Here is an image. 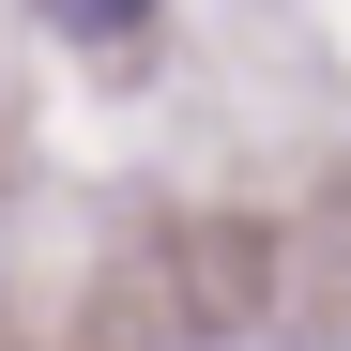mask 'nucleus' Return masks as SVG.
<instances>
[{
    "label": "nucleus",
    "mask_w": 351,
    "mask_h": 351,
    "mask_svg": "<svg viewBox=\"0 0 351 351\" xmlns=\"http://www.w3.org/2000/svg\"><path fill=\"white\" fill-rule=\"evenodd\" d=\"M46 16H62V31H77V46H123V31H138V16H153V0H46Z\"/></svg>",
    "instance_id": "f257e3e1"
}]
</instances>
